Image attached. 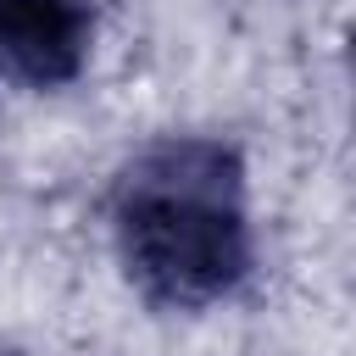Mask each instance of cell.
Masks as SVG:
<instances>
[{"instance_id": "1", "label": "cell", "mask_w": 356, "mask_h": 356, "mask_svg": "<svg viewBox=\"0 0 356 356\" xmlns=\"http://www.w3.org/2000/svg\"><path fill=\"white\" fill-rule=\"evenodd\" d=\"M111 239L150 306L200 312L228 300L256 267L239 145L211 134L145 145L111 184Z\"/></svg>"}, {"instance_id": "2", "label": "cell", "mask_w": 356, "mask_h": 356, "mask_svg": "<svg viewBox=\"0 0 356 356\" xmlns=\"http://www.w3.org/2000/svg\"><path fill=\"white\" fill-rule=\"evenodd\" d=\"M95 50L89 0H0V72L28 89H67Z\"/></svg>"}]
</instances>
